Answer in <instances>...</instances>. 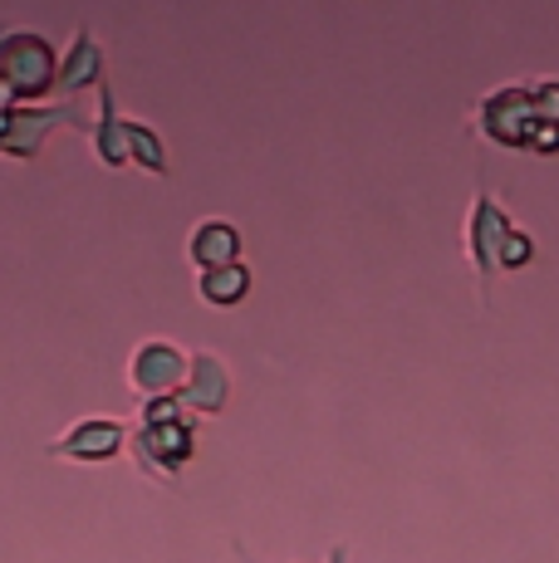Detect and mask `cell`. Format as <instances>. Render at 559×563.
<instances>
[{"mask_svg":"<svg viewBox=\"0 0 559 563\" xmlns=\"http://www.w3.org/2000/svg\"><path fill=\"white\" fill-rule=\"evenodd\" d=\"M0 35H6V25H0Z\"/></svg>","mask_w":559,"mask_h":563,"instance_id":"18","label":"cell"},{"mask_svg":"<svg viewBox=\"0 0 559 563\" xmlns=\"http://www.w3.org/2000/svg\"><path fill=\"white\" fill-rule=\"evenodd\" d=\"M511 231H515V221L501 211V201L476 191L471 216H467V255H471V265L481 269V279H491L501 269V245Z\"/></svg>","mask_w":559,"mask_h":563,"instance_id":"7","label":"cell"},{"mask_svg":"<svg viewBox=\"0 0 559 563\" xmlns=\"http://www.w3.org/2000/svg\"><path fill=\"white\" fill-rule=\"evenodd\" d=\"M191 358L177 349L172 339H143L128 358V387H133L143 402H157V397H177L182 383H187Z\"/></svg>","mask_w":559,"mask_h":563,"instance_id":"4","label":"cell"},{"mask_svg":"<svg viewBox=\"0 0 559 563\" xmlns=\"http://www.w3.org/2000/svg\"><path fill=\"white\" fill-rule=\"evenodd\" d=\"M197 295H201V305H211V309L241 305V299L251 295V269H245V265L201 269V275H197Z\"/></svg>","mask_w":559,"mask_h":563,"instance_id":"12","label":"cell"},{"mask_svg":"<svg viewBox=\"0 0 559 563\" xmlns=\"http://www.w3.org/2000/svg\"><path fill=\"white\" fill-rule=\"evenodd\" d=\"M89 137H94V153H99L103 167H128V162H133L128 157V118H118L109 84L99 89V118H94Z\"/></svg>","mask_w":559,"mask_h":563,"instance_id":"11","label":"cell"},{"mask_svg":"<svg viewBox=\"0 0 559 563\" xmlns=\"http://www.w3.org/2000/svg\"><path fill=\"white\" fill-rule=\"evenodd\" d=\"M476 128L501 147H530L535 128H540V113H535L530 84H505V89L486 93L476 108Z\"/></svg>","mask_w":559,"mask_h":563,"instance_id":"3","label":"cell"},{"mask_svg":"<svg viewBox=\"0 0 559 563\" xmlns=\"http://www.w3.org/2000/svg\"><path fill=\"white\" fill-rule=\"evenodd\" d=\"M530 153H559V128H555V123H540V128H535Z\"/></svg>","mask_w":559,"mask_h":563,"instance_id":"16","label":"cell"},{"mask_svg":"<svg viewBox=\"0 0 559 563\" xmlns=\"http://www.w3.org/2000/svg\"><path fill=\"white\" fill-rule=\"evenodd\" d=\"M530 99H535V113H540V123H555L559 128V79H535L530 84Z\"/></svg>","mask_w":559,"mask_h":563,"instance_id":"15","label":"cell"},{"mask_svg":"<svg viewBox=\"0 0 559 563\" xmlns=\"http://www.w3.org/2000/svg\"><path fill=\"white\" fill-rule=\"evenodd\" d=\"M187 260L201 269H226V265H241V231L221 216H207V221L191 225L187 235Z\"/></svg>","mask_w":559,"mask_h":563,"instance_id":"9","label":"cell"},{"mask_svg":"<svg viewBox=\"0 0 559 563\" xmlns=\"http://www.w3.org/2000/svg\"><path fill=\"white\" fill-rule=\"evenodd\" d=\"M59 123L84 128V133H89L94 118H79L69 103H55V108L15 103V108H10V128H6V143H0V157H35L40 147H45V137L55 133Z\"/></svg>","mask_w":559,"mask_h":563,"instance_id":"6","label":"cell"},{"mask_svg":"<svg viewBox=\"0 0 559 563\" xmlns=\"http://www.w3.org/2000/svg\"><path fill=\"white\" fill-rule=\"evenodd\" d=\"M59 89L64 93L103 89V49H99V40L89 35V25L74 30L69 54H64V64H59Z\"/></svg>","mask_w":559,"mask_h":563,"instance_id":"10","label":"cell"},{"mask_svg":"<svg viewBox=\"0 0 559 563\" xmlns=\"http://www.w3.org/2000/svg\"><path fill=\"white\" fill-rule=\"evenodd\" d=\"M128 157H133L143 172H153V177H167V147H163V137H157L147 123H138V118H128Z\"/></svg>","mask_w":559,"mask_h":563,"instance_id":"13","label":"cell"},{"mask_svg":"<svg viewBox=\"0 0 559 563\" xmlns=\"http://www.w3.org/2000/svg\"><path fill=\"white\" fill-rule=\"evenodd\" d=\"M182 407L191 417H221L226 402H231V367H226L211 349L191 353V367H187V383H182Z\"/></svg>","mask_w":559,"mask_h":563,"instance_id":"8","label":"cell"},{"mask_svg":"<svg viewBox=\"0 0 559 563\" xmlns=\"http://www.w3.org/2000/svg\"><path fill=\"white\" fill-rule=\"evenodd\" d=\"M128 451H133L138 471L157 475V481L172 485V471L191 461L197 451V437H191V411L182 407V397H157V402H143V427L128 437Z\"/></svg>","mask_w":559,"mask_h":563,"instance_id":"1","label":"cell"},{"mask_svg":"<svg viewBox=\"0 0 559 563\" xmlns=\"http://www.w3.org/2000/svg\"><path fill=\"white\" fill-rule=\"evenodd\" d=\"M59 54L35 30H6L0 35V89L15 103H35L59 89Z\"/></svg>","mask_w":559,"mask_h":563,"instance_id":"2","label":"cell"},{"mask_svg":"<svg viewBox=\"0 0 559 563\" xmlns=\"http://www.w3.org/2000/svg\"><path fill=\"white\" fill-rule=\"evenodd\" d=\"M343 559H349V549H343V544H335V549H329V563H343ZM245 563H255V559L245 554Z\"/></svg>","mask_w":559,"mask_h":563,"instance_id":"17","label":"cell"},{"mask_svg":"<svg viewBox=\"0 0 559 563\" xmlns=\"http://www.w3.org/2000/svg\"><path fill=\"white\" fill-rule=\"evenodd\" d=\"M530 260H535V241L520 231V225H515V231L505 235V245H501V269L511 275V269H525Z\"/></svg>","mask_w":559,"mask_h":563,"instance_id":"14","label":"cell"},{"mask_svg":"<svg viewBox=\"0 0 559 563\" xmlns=\"http://www.w3.org/2000/svg\"><path fill=\"white\" fill-rule=\"evenodd\" d=\"M128 437H133V431H128L118 417H79L74 427H64L59 437L50 441V456L99 465V461H113L118 451L128 446Z\"/></svg>","mask_w":559,"mask_h":563,"instance_id":"5","label":"cell"}]
</instances>
